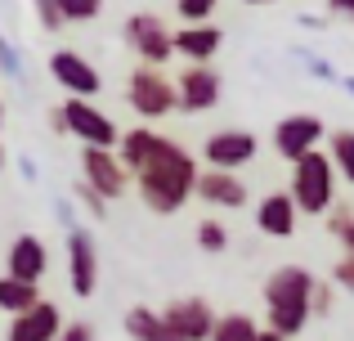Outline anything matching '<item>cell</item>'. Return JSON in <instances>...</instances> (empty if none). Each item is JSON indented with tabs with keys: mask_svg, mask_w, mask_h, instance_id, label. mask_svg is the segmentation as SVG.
Returning a JSON list of instances; mask_svg holds the SVG:
<instances>
[{
	"mask_svg": "<svg viewBox=\"0 0 354 341\" xmlns=\"http://www.w3.org/2000/svg\"><path fill=\"white\" fill-rule=\"evenodd\" d=\"M198 158L184 144H171L162 158H153L144 171H135V189L153 216H175L193 202V184H198Z\"/></svg>",
	"mask_w": 354,
	"mask_h": 341,
	"instance_id": "obj_1",
	"label": "cell"
},
{
	"mask_svg": "<svg viewBox=\"0 0 354 341\" xmlns=\"http://www.w3.org/2000/svg\"><path fill=\"white\" fill-rule=\"evenodd\" d=\"M310 283L314 274L301 265H278L265 279V319L269 333H278L283 341H292L296 333H305L310 324Z\"/></svg>",
	"mask_w": 354,
	"mask_h": 341,
	"instance_id": "obj_2",
	"label": "cell"
},
{
	"mask_svg": "<svg viewBox=\"0 0 354 341\" xmlns=\"http://www.w3.org/2000/svg\"><path fill=\"white\" fill-rule=\"evenodd\" d=\"M287 198L296 202V216H323V211L337 202V171H332V162H328L323 149H314V153H305V158L292 162Z\"/></svg>",
	"mask_w": 354,
	"mask_h": 341,
	"instance_id": "obj_3",
	"label": "cell"
},
{
	"mask_svg": "<svg viewBox=\"0 0 354 341\" xmlns=\"http://www.w3.org/2000/svg\"><path fill=\"white\" fill-rule=\"evenodd\" d=\"M54 131H68V135H77L86 149H108V153H113L117 140H121L117 122L95 99H63V108H54Z\"/></svg>",
	"mask_w": 354,
	"mask_h": 341,
	"instance_id": "obj_4",
	"label": "cell"
},
{
	"mask_svg": "<svg viewBox=\"0 0 354 341\" xmlns=\"http://www.w3.org/2000/svg\"><path fill=\"white\" fill-rule=\"evenodd\" d=\"M126 104L135 108L139 117L157 122V117L175 113V81L166 77L162 68H135L126 77Z\"/></svg>",
	"mask_w": 354,
	"mask_h": 341,
	"instance_id": "obj_5",
	"label": "cell"
},
{
	"mask_svg": "<svg viewBox=\"0 0 354 341\" xmlns=\"http://www.w3.org/2000/svg\"><path fill=\"white\" fill-rule=\"evenodd\" d=\"M121 36H126V45L135 50L139 68H162V63H171V27L162 23L157 14H130L126 27H121Z\"/></svg>",
	"mask_w": 354,
	"mask_h": 341,
	"instance_id": "obj_6",
	"label": "cell"
},
{
	"mask_svg": "<svg viewBox=\"0 0 354 341\" xmlns=\"http://www.w3.org/2000/svg\"><path fill=\"white\" fill-rule=\"evenodd\" d=\"M256 153H260V140L251 131H238V126L207 135V144H202L207 171H229V175H242V167L256 162Z\"/></svg>",
	"mask_w": 354,
	"mask_h": 341,
	"instance_id": "obj_7",
	"label": "cell"
},
{
	"mask_svg": "<svg viewBox=\"0 0 354 341\" xmlns=\"http://www.w3.org/2000/svg\"><path fill=\"white\" fill-rule=\"evenodd\" d=\"M81 184H86L99 202H113V198H126L130 175L117 162V153H108V149H81Z\"/></svg>",
	"mask_w": 354,
	"mask_h": 341,
	"instance_id": "obj_8",
	"label": "cell"
},
{
	"mask_svg": "<svg viewBox=\"0 0 354 341\" xmlns=\"http://www.w3.org/2000/svg\"><path fill=\"white\" fill-rule=\"evenodd\" d=\"M323 135H328V126H323L319 113H292V117H283V122L274 126V153L283 162H296V158H305V153L319 149Z\"/></svg>",
	"mask_w": 354,
	"mask_h": 341,
	"instance_id": "obj_9",
	"label": "cell"
},
{
	"mask_svg": "<svg viewBox=\"0 0 354 341\" xmlns=\"http://www.w3.org/2000/svg\"><path fill=\"white\" fill-rule=\"evenodd\" d=\"M50 77L68 90V99H95L99 90H104L99 68L86 59V54H77V50H54L50 54Z\"/></svg>",
	"mask_w": 354,
	"mask_h": 341,
	"instance_id": "obj_10",
	"label": "cell"
},
{
	"mask_svg": "<svg viewBox=\"0 0 354 341\" xmlns=\"http://www.w3.org/2000/svg\"><path fill=\"white\" fill-rule=\"evenodd\" d=\"M162 324L175 341H207L211 328H216V310L202 297H180L162 310Z\"/></svg>",
	"mask_w": 354,
	"mask_h": 341,
	"instance_id": "obj_11",
	"label": "cell"
},
{
	"mask_svg": "<svg viewBox=\"0 0 354 341\" xmlns=\"http://www.w3.org/2000/svg\"><path fill=\"white\" fill-rule=\"evenodd\" d=\"M68 283L77 297H95L99 292V243L86 229L68 234Z\"/></svg>",
	"mask_w": 354,
	"mask_h": 341,
	"instance_id": "obj_12",
	"label": "cell"
},
{
	"mask_svg": "<svg viewBox=\"0 0 354 341\" xmlns=\"http://www.w3.org/2000/svg\"><path fill=\"white\" fill-rule=\"evenodd\" d=\"M216 104H220V72L189 63L175 77V108H184V113H211Z\"/></svg>",
	"mask_w": 354,
	"mask_h": 341,
	"instance_id": "obj_13",
	"label": "cell"
},
{
	"mask_svg": "<svg viewBox=\"0 0 354 341\" xmlns=\"http://www.w3.org/2000/svg\"><path fill=\"white\" fill-rule=\"evenodd\" d=\"M193 198H202L207 207L216 211H242L247 207V180L242 175H229V171H198V184H193Z\"/></svg>",
	"mask_w": 354,
	"mask_h": 341,
	"instance_id": "obj_14",
	"label": "cell"
},
{
	"mask_svg": "<svg viewBox=\"0 0 354 341\" xmlns=\"http://www.w3.org/2000/svg\"><path fill=\"white\" fill-rule=\"evenodd\" d=\"M45 270H50V252H45V243L36 234H18L14 243H9V256H5V274L18 283H36L41 288Z\"/></svg>",
	"mask_w": 354,
	"mask_h": 341,
	"instance_id": "obj_15",
	"label": "cell"
},
{
	"mask_svg": "<svg viewBox=\"0 0 354 341\" xmlns=\"http://www.w3.org/2000/svg\"><path fill=\"white\" fill-rule=\"evenodd\" d=\"M175 140H166V135H157V131H148V126H135V131H121V140H117V162L126 167V175H135V171H144L153 158H162L166 149H171Z\"/></svg>",
	"mask_w": 354,
	"mask_h": 341,
	"instance_id": "obj_16",
	"label": "cell"
},
{
	"mask_svg": "<svg viewBox=\"0 0 354 341\" xmlns=\"http://www.w3.org/2000/svg\"><path fill=\"white\" fill-rule=\"evenodd\" d=\"M220 41H225V32H220L216 23H198V27H175V32H171V50L180 54V59H189L193 68H211V59H216Z\"/></svg>",
	"mask_w": 354,
	"mask_h": 341,
	"instance_id": "obj_17",
	"label": "cell"
},
{
	"mask_svg": "<svg viewBox=\"0 0 354 341\" xmlns=\"http://www.w3.org/2000/svg\"><path fill=\"white\" fill-rule=\"evenodd\" d=\"M63 328V315L54 301H36L32 310H23V315H14V324H9L5 341H54Z\"/></svg>",
	"mask_w": 354,
	"mask_h": 341,
	"instance_id": "obj_18",
	"label": "cell"
},
{
	"mask_svg": "<svg viewBox=\"0 0 354 341\" xmlns=\"http://www.w3.org/2000/svg\"><path fill=\"white\" fill-rule=\"evenodd\" d=\"M296 202L287 198L283 189H274V193H265L260 198V207H256V229L265 238H292L296 234Z\"/></svg>",
	"mask_w": 354,
	"mask_h": 341,
	"instance_id": "obj_19",
	"label": "cell"
},
{
	"mask_svg": "<svg viewBox=\"0 0 354 341\" xmlns=\"http://www.w3.org/2000/svg\"><path fill=\"white\" fill-rule=\"evenodd\" d=\"M36 301H45L36 283H18V279H9V274H0V310H5V315H23Z\"/></svg>",
	"mask_w": 354,
	"mask_h": 341,
	"instance_id": "obj_20",
	"label": "cell"
},
{
	"mask_svg": "<svg viewBox=\"0 0 354 341\" xmlns=\"http://www.w3.org/2000/svg\"><path fill=\"white\" fill-rule=\"evenodd\" d=\"M126 333H130V341H175L166 333L162 315H157V310H144V306H135L126 315Z\"/></svg>",
	"mask_w": 354,
	"mask_h": 341,
	"instance_id": "obj_21",
	"label": "cell"
},
{
	"mask_svg": "<svg viewBox=\"0 0 354 341\" xmlns=\"http://www.w3.org/2000/svg\"><path fill=\"white\" fill-rule=\"evenodd\" d=\"M260 324L251 315H216V328H211L207 341H256Z\"/></svg>",
	"mask_w": 354,
	"mask_h": 341,
	"instance_id": "obj_22",
	"label": "cell"
},
{
	"mask_svg": "<svg viewBox=\"0 0 354 341\" xmlns=\"http://www.w3.org/2000/svg\"><path fill=\"white\" fill-rule=\"evenodd\" d=\"M328 162H332V171H337L341 180L354 184V131H337V135H332Z\"/></svg>",
	"mask_w": 354,
	"mask_h": 341,
	"instance_id": "obj_23",
	"label": "cell"
},
{
	"mask_svg": "<svg viewBox=\"0 0 354 341\" xmlns=\"http://www.w3.org/2000/svg\"><path fill=\"white\" fill-rule=\"evenodd\" d=\"M198 247H202V252H211V256H216V252H225V247H229V229L225 225H220V220H198Z\"/></svg>",
	"mask_w": 354,
	"mask_h": 341,
	"instance_id": "obj_24",
	"label": "cell"
},
{
	"mask_svg": "<svg viewBox=\"0 0 354 341\" xmlns=\"http://www.w3.org/2000/svg\"><path fill=\"white\" fill-rule=\"evenodd\" d=\"M63 14V23H90V18L104 14V0H54Z\"/></svg>",
	"mask_w": 354,
	"mask_h": 341,
	"instance_id": "obj_25",
	"label": "cell"
},
{
	"mask_svg": "<svg viewBox=\"0 0 354 341\" xmlns=\"http://www.w3.org/2000/svg\"><path fill=\"white\" fill-rule=\"evenodd\" d=\"M220 9V0H175V14L184 18V27H198V23H211V14Z\"/></svg>",
	"mask_w": 354,
	"mask_h": 341,
	"instance_id": "obj_26",
	"label": "cell"
},
{
	"mask_svg": "<svg viewBox=\"0 0 354 341\" xmlns=\"http://www.w3.org/2000/svg\"><path fill=\"white\" fill-rule=\"evenodd\" d=\"M332 297H337V292H332V283L314 279V283H310V315H314V319H328V315H332V306H337Z\"/></svg>",
	"mask_w": 354,
	"mask_h": 341,
	"instance_id": "obj_27",
	"label": "cell"
},
{
	"mask_svg": "<svg viewBox=\"0 0 354 341\" xmlns=\"http://www.w3.org/2000/svg\"><path fill=\"white\" fill-rule=\"evenodd\" d=\"M323 216H328V234H332V238H341V234L354 225V207H350L346 198H337L328 211H323Z\"/></svg>",
	"mask_w": 354,
	"mask_h": 341,
	"instance_id": "obj_28",
	"label": "cell"
},
{
	"mask_svg": "<svg viewBox=\"0 0 354 341\" xmlns=\"http://www.w3.org/2000/svg\"><path fill=\"white\" fill-rule=\"evenodd\" d=\"M332 288H341V292L354 297V256H341V261L332 265Z\"/></svg>",
	"mask_w": 354,
	"mask_h": 341,
	"instance_id": "obj_29",
	"label": "cell"
},
{
	"mask_svg": "<svg viewBox=\"0 0 354 341\" xmlns=\"http://www.w3.org/2000/svg\"><path fill=\"white\" fill-rule=\"evenodd\" d=\"M54 341H95V328H90L86 319H72V324L59 328V337H54Z\"/></svg>",
	"mask_w": 354,
	"mask_h": 341,
	"instance_id": "obj_30",
	"label": "cell"
},
{
	"mask_svg": "<svg viewBox=\"0 0 354 341\" xmlns=\"http://www.w3.org/2000/svg\"><path fill=\"white\" fill-rule=\"evenodd\" d=\"M36 14H41V27H45V32H59V27H63V14H59V5H54V0H36Z\"/></svg>",
	"mask_w": 354,
	"mask_h": 341,
	"instance_id": "obj_31",
	"label": "cell"
},
{
	"mask_svg": "<svg viewBox=\"0 0 354 341\" xmlns=\"http://www.w3.org/2000/svg\"><path fill=\"white\" fill-rule=\"evenodd\" d=\"M77 193H81V202H86V207H90V211H95V216H104V207H108V202H99V198H95V193H90V189H86V184H81V189H77Z\"/></svg>",
	"mask_w": 354,
	"mask_h": 341,
	"instance_id": "obj_32",
	"label": "cell"
},
{
	"mask_svg": "<svg viewBox=\"0 0 354 341\" xmlns=\"http://www.w3.org/2000/svg\"><path fill=\"white\" fill-rule=\"evenodd\" d=\"M328 5H332V14H346L354 23V0H328Z\"/></svg>",
	"mask_w": 354,
	"mask_h": 341,
	"instance_id": "obj_33",
	"label": "cell"
},
{
	"mask_svg": "<svg viewBox=\"0 0 354 341\" xmlns=\"http://www.w3.org/2000/svg\"><path fill=\"white\" fill-rule=\"evenodd\" d=\"M341 243H346V256H354V225L346 229V234H341Z\"/></svg>",
	"mask_w": 354,
	"mask_h": 341,
	"instance_id": "obj_34",
	"label": "cell"
},
{
	"mask_svg": "<svg viewBox=\"0 0 354 341\" xmlns=\"http://www.w3.org/2000/svg\"><path fill=\"white\" fill-rule=\"evenodd\" d=\"M256 341H283V337H278V333H269V328H260V333H256Z\"/></svg>",
	"mask_w": 354,
	"mask_h": 341,
	"instance_id": "obj_35",
	"label": "cell"
},
{
	"mask_svg": "<svg viewBox=\"0 0 354 341\" xmlns=\"http://www.w3.org/2000/svg\"><path fill=\"white\" fill-rule=\"evenodd\" d=\"M0 126H5V99H0Z\"/></svg>",
	"mask_w": 354,
	"mask_h": 341,
	"instance_id": "obj_36",
	"label": "cell"
},
{
	"mask_svg": "<svg viewBox=\"0 0 354 341\" xmlns=\"http://www.w3.org/2000/svg\"><path fill=\"white\" fill-rule=\"evenodd\" d=\"M0 171H5V149H0Z\"/></svg>",
	"mask_w": 354,
	"mask_h": 341,
	"instance_id": "obj_37",
	"label": "cell"
},
{
	"mask_svg": "<svg viewBox=\"0 0 354 341\" xmlns=\"http://www.w3.org/2000/svg\"><path fill=\"white\" fill-rule=\"evenodd\" d=\"M247 5H265V0H247Z\"/></svg>",
	"mask_w": 354,
	"mask_h": 341,
	"instance_id": "obj_38",
	"label": "cell"
}]
</instances>
